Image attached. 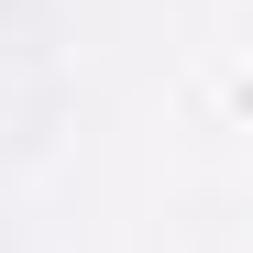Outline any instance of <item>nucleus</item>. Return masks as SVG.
Masks as SVG:
<instances>
[]
</instances>
